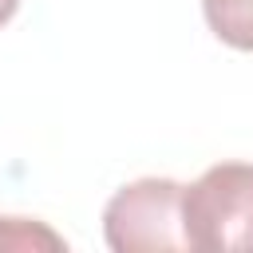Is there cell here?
<instances>
[{
	"label": "cell",
	"mask_w": 253,
	"mask_h": 253,
	"mask_svg": "<svg viewBox=\"0 0 253 253\" xmlns=\"http://www.w3.org/2000/svg\"><path fill=\"white\" fill-rule=\"evenodd\" d=\"M182 233L198 253H253V162H217L182 186Z\"/></svg>",
	"instance_id": "1"
},
{
	"label": "cell",
	"mask_w": 253,
	"mask_h": 253,
	"mask_svg": "<svg viewBox=\"0 0 253 253\" xmlns=\"http://www.w3.org/2000/svg\"><path fill=\"white\" fill-rule=\"evenodd\" d=\"M103 237L115 253L186 249L182 233V182L138 178L123 186L103 210Z\"/></svg>",
	"instance_id": "2"
},
{
	"label": "cell",
	"mask_w": 253,
	"mask_h": 253,
	"mask_svg": "<svg viewBox=\"0 0 253 253\" xmlns=\"http://www.w3.org/2000/svg\"><path fill=\"white\" fill-rule=\"evenodd\" d=\"M202 12L221 43L253 51V0H202Z\"/></svg>",
	"instance_id": "3"
},
{
	"label": "cell",
	"mask_w": 253,
	"mask_h": 253,
	"mask_svg": "<svg viewBox=\"0 0 253 253\" xmlns=\"http://www.w3.org/2000/svg\"><path fill=\"white\" fill-rule=\"evenodd\" d=\"M67 241L36 217H0V253H63Z\"/></svg>",
	"instance_id": "4"
},
{
	"label": "cell",
	"mask_w": 253,
	"mask_h": 253,
	"mask_svg": "<svg viewBox=\"0 0 253 253\" xmlns=\"http://www.w3.org/2000/svg\"><path fill=\"white\" fill-rule=\"evenodd\" d=\"M16 8H20V0H0V28L16 16Z\"/></svg>",
	"instance_id": "5"
}]
</instances>
